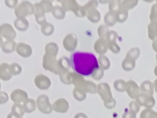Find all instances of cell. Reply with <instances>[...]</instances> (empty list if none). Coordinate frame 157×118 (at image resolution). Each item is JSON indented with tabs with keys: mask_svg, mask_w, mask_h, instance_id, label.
I'll return each mask as SVG.
<instances>
[{
	"mask_svg": "<svg viewBox=\"0 0 157 118\" xmlns=\"http://www.w3.org/2000/svg\"><path fill=\"white\" fill-rule=\"evenodd\" d=\"M71 66L77 74L90 76L99 67L96 57L91 53L76 52L71 54L70 58Z\"/></svg>",
	"mask_w": 157,
	"mask_h": 118,
	"instance_id": "1",
	"label": "cell"
},
{
	"mask_svg": "<svg viewBox=\"0 0 157 118\" xmlns=\"http://www.w3.org/2000/svg\"><path fill=\"white\" fill-rule=\"evenodd\" d=\"M43 67L55 74H59V68L58 61L55 60V57L45 54L43 58Z\"/></svg>",
	"mask_w": 157,
	"mask_h": 118,
	"instance_id": "2",
	"label": "cell"
},
{
	"mask_svg": "<svg viewBox=\"0 0 157 118\" xmlns=\"http://www.w3.org/2000/svg\"><path fill=\"white\" fill-rule=\"evenodd\" d=\"M38 109L44 114H50L53 110V106L49 103L48 98L45 95H40L37 100Z\"/></svg>",
	"mask_w": 157,
	"mask_h": 118,
	"instance_id": "3",
	"label": "cell"
},
{
	"mask_svg": "<svg viewBox=\"0 0 157 118\" xmlns=\"http://www.w3.org/2000/svg\"><path fill=\"white\" fill-rule=\"evenodd\" d=\"M136 101L140 106H145L146 108H151L155 104V100L153 96L142 92L136 97Z\"/></svg>",
	"mask_w": 157,
	"mask_h": 118,
	"instance_id": "4",
	"label": "cell"
},
{
	"mask_svg": "<svg viewBox=\"0 0 157 118\" xmlns=\"http://www.w3.org/2000/svg\"><path fill=\"white\" fill-rule=\"evenodd\" d=\"M97 92L104 101H106L113 98L110 87L107 83L102 82L97 86Z\"/></svg>",
	"mask_w": 157,
	"mask_h": 118,
	"instance_id": "5",
	"label": "cell"
},
{
	"mask_svg": "<svg viewBox=\"0 0 157 118\" xmlns=\"http://www.w3.org/2000/svg\"><path fill=\"white\" fill-rule=\"evenodd\" d=\"M126 91L131 98L136 99L140 93V88L136 82L129 80L126 82Z\"/></svg>",
	"mask_w": 157,
	"mask_h": 118,
	"instance_id": "6",
	"label": "cell"
},
{
	"mask_svg": "<svg viewBox=\"0 0 157 118\" xmlns=\"http://www.w3.org/2000/svg\"><path fill=\"white\" fill-rule=\"evenodd\" d=\"M77 38L74 34H68L63 40L64 48L70 52L74 51L77 47Z\"/></svg>",
	"mask_w": 157,
	"mask_h": 118,
	"instance_id": "7",
	"label": "cell"
},
{
	"mask_svg": "<svg viewBox=\"0 0 157 118\" xmlns=\"http://www.w3.org/2000/svg\"><path fill=\"white\" fill-rule=\"evenodd\" d=\"M0 34L7 39L11 40L15 37L16 33L10 24L5 23L0 26Z\"/></svg>",
	"mask_w": 157,
	"mask_h": 118,
	"instance_id": "8",
	"label": "cell"
},
{
	"mask_svg": "<svg viewBox=\"0 0 157 118\" xmlns=\"http://www.w3.org/2000/svg\"><path fill=\"white\" fill-rule=\"evenodd\" d=\"M75 87L91 93H94L97 92V85L95 83L89 81H85L84 79L81 81Z\"/></svg>",
	"mask_w": 157,
	"mask_h": 118,
	"instance_id": "9",
	"label": "cell"
},
{
	"mask_svg": "<svg viewBox=\"0 0 157 118\" xmlns=\"http://www.w3.org/2000/svg\"><path fill=\"white\" fill-rule=\"evenodd\" d=\"M94 49L100 55H104L109 49L108 41L106 39L99 38L95 42Z\"/></svg>",
	"mask_w": 157,
	"mask_h": 118,
	"instance_id": "10",
	"label": "cell"
},
{
	"mask_svg": "<svg viewBox=\"0 0 157 118\" xmlns=\"http://www.w3.org/2000/svg\"><path fill=\"white\" fill-rule=\"evenodd\" d=\"M36 85L40 89H47L50 86V81L49 78L44 75H37L34 80Z\"/></svg>",
	"mask_w": 157,
	"mask_h": 118,
	"instance_id": "11",
	"label": "cell"
},
{
	"mask_svg": "<svg viewBox=\"0 0 157 118\" xmlns=\"http://www.w3.org/2000/svg\"><path fill=\"white\" fill-rule=\"evenodd\" d=\"M53 109L57 112L64 113L69 109L68 102L64 98L58 99L53 103Z\"/></svg>",
	"mask_w": 157,
	"mask_h": 118,
	"instance_id": "12",
	"label": "cell"
},
{
	"mask_svg": "<svg viewBox=\"0 0 157 118\" xmlns=\"http://www.w3.org/2000/svg\"><path fill=\"white\" fill-rule=\"evenodd\" d=\"M11 99L14 102L19 103L28 100V95L25 92L21 90H15L11 94Z\"/></svg>",
	"mask_w": 157,
	"mask_h": 118,
	"instance_id": "13",
	"label": "cell"
},
{
	"mask_svg": "<svg viewBox=\"0 0 157 118\" xmlns=\"http://www.w3.org/2000/svg\"><path fill=\"white\" fill-rule=\"evenodd\" d=\"M17 52L22 57H29L32 53L31 47L24 43H19L17 47Z\"/></svg>",
	"mask_w": 157,
	"mask_h": 118,
	"instance_id": "14",
	"label": "cell"
},
{
	"mask_svg": "<svg viewBox=\"0 0 157 118\" xmlns=\"http://www.w3.org/2000/svg\"><path fill=\"white\" fill-rule=\"evenodd\" d=\"M140 90H141L142 93H144L147 95L153 96L154 90L153 83H152L150 81H145L141 83L140 86Z\"/></svg>",
	"mask_w": 157,
	"mask_h": 118,
	"instance_id": "15",
	"label": "cell"
},
{
	"mask_svg": "<svg viewBox=\"0 0 157 118\" xmlns=\"http://www.w3.org/2000/svg\"><path fill=\"white\" fill-rule=\"evenodd\" d=\"M12 77L10 70V65L7 63H2L0 65V78L4 81H7Z\"/></svg>",
	"mask_w": 157,
	"mask_h": 118,
	"instance_id": "16",
	"label": "cell"
},
{
	"mask_svg": "<svg viewBox=\"0 0 157 118\" xmlns=\"http://www.w3.org/2000/svg\"><path fill=\"white\" fill-rule=\"evenodd\" d=\"M135 66L136 60L126 56L121 62L122 68L126 71H130L132 70L135 68Z\"/></svg>",
	"mask_w": 157,
	"mask_h": 118,
	"instance_id": "17",
	"label": "cell"
},
{
	"mask_svg": "<svg viewBox=\"0 0 157 118\" xmlns=\"http://www.w3.org/2000/svg\"><path fill=\"white\" fill-rule=\"evenodd\" d=\"M148 36L151 40L157 38V22H151L148 25Z\"/></svg>",
	"mask_w": 157,
	"mask_h": 118,
	"instance_id": "18",
	"label": "cell"
},
{
	"mask_svg": "<svg viewBox=\"0 0 157 118\" xmlns=\"http://www.w3.org/2000/svg\"><path fill=\"white\" fill-rule=\"evenodd\" d=\"M87 17L92 22L96 23L99 21L101 18V15L99 12L95 8L91 9L87 12Z\"/></svg>",
	"mask_w": 157,
	"mask_h": 118,
	"instance_id": "19",
	"label": "cell"
},
{
	"mask_svg": "<svg viewBox=\"0 0 157 118\" xmlns=\"http://www.w3.org/2000/svg\"><path fill=\"white\" fill-rule=\"evenodd\" d=\"M62 4L66 10H72L74 13L76 12L79 7L75 1H64L62 2Z\"/></svg>",
	"mask_w": 157,
	"mask_h": 118,
	"instance_id": "20",
	"label": "cell"
},
{
	"mask_svg": "<svg viewBox=\"0 0 157 118\" xmlns=\"http://www.w3.org/2000/svg\"><path fill=\"white\" fill-rule=\"evenodd\" d=\"M104 22L107 26H113L117 22L116 14L111 12H108L104 16Z\"/></svg>",
	"mask_w": 157,
	"mask_h": 118,
	"instance_id": "21",
	"label": "cell"
},
{
	"mask_svg": "<svg viewBox=\"0 0 157 118\" xmlns=\"http://www.w3.org/2000/svg\"><path fill=\"white\" fill-rule=\"evenodd\" d=\"M58 45L54 42H50L45 46L46 54L55 57L58 52Z\"/></svg>",
	"mask_w": 157,
	"mask_h": 118,
	"instance_id": "22",
	"label": "cell"
},
{
	"mask_svg": "<svg viewBox=\"0 0 157 118\" xmlns=\"http://www.w3.org/2000/svg\"><path fill=\"white\" fill-rule=\"evenodd\" d=\"M23 108L24 111L28 113L34 111L36 109V103L34 100L31 99L26 100L23 104Z\"/></svg>",
	"mask_w": 157,
	"mask_h": 118,
	"instance_id": "23",
	"label": "cell"
},
{
	"mask_svg": "<svg viewBox=\"0 0 157 118\" xmlns=\"http://www.w3.org/2000/svg\"><path fill=\"white\" fill-rule=\"evenodd\" d=\"M14 25L18 30L20 31H25L28 27V22L24 18H18L15 21Z\"/></svg>",
	"mask_w": 157,
	"mask_h": 118,
	"instance_id": "24",
	"label": "cell"
},
{
	"mask_svg": "<svg viewBox=\"0 0 157 118\" xmlns=\"http://www.w3.org/2000/svg\"><path fill=\"white\" fill-rule=\"evenodd\" d=\"M128 17V10H126L123 8L120 9L116 14V20L117 22L120 23L124 22Z\"/></svg>",
	"mask_w": 157,
	"mask_h": 118,
	"instance_id": "25",
	"label": "cell"
},
{
	"mask_svg": "<svg viewBox=\"0 0 157 118\" xmlns=\"http://www.w3.org/2000/svg\"><path fill=\"white\" fill-rule=\"evenodd\" d=\"M98 63L99 66L103 69H108L110 65V62L108 57L104 55H100L98 57Z\"/></svg>",
	"mask_w": 157,
	"mask_h": 118,
	"instance_id": "26",
	"label": "cell"
},
{
	"mask_svg": "<svg viewBox=\"0 0 157 118\" xmlns=\"http://www.w3.org/2000/svg\"><path fill=\"white\" fill-rule=\"evenodd\" d=\"M121 1L120 0H112L109 1V12H111L116 14L121 8Z\"/></svg>",
	"mask_w": 157,
	"mask_h": 118,
	"instance_id": "27",
	"label": "cell"
},
{
	"mask_svg": "<svg viewBox=\"0 0 157 118\" xmlns=\"http://www.w3.org/2000/svg\"><path fill=\"white\" fill-rule=\"evenodd\" d=\"M140 118H157V112L151 108H145L141 112Z\"/></svg>",
	"mask_w": 157,
	"mask_h": 118,
	"instance_id": "28",
	"label": "cell"
},
{
	"mask_svg": "<svg viewBox=\"0 0 157 118\" xmlns=\"http://www.w3.org/2000/svg\"><path fill=\"white\" fill-rule=\"evenodd\" d=\"M126 82H127L123 79L115 80L113 82V86L115 89L120 92H125L126 87Z\"/></svg>",
	"mask_w": 157,
	"mask_h": 118,
	"instance_id": "29",
	"label": "cell"
},
{
	"mask_svg": "<svg viewBox=\"0 0 157 118\" xmlns=\"http://www.w3.org/2000/svg\"><path fill=\"white\" fill-rule=\"evenodd\" d=\"M137 3V0H124L121 2V8L128 10L134 7Z\"/></svg>",
	"mask_w": 157,
	"mask_h": 118,
	"instance_id": "30",
	"label": "cell"
},
{
	"mask_svg": "<svg viewBox=\"0 0 157 118\" xmlns=\"http://www.w3.org/2000/svg\"><path fill=\"white\" fill-rule=\"evenodd\" d=\"M16 43L13 41H7L2 45V50L4 52L10 53L14 50Z\"/></svg>",
	"mask_w": 157,
	"mask_h": 118,
	"instance_id": "31",
	"label": "cell"
},
{
	"mask_svg": "<svg viewBox=\"0 0 157 118\" xmlns=\"http://www.w3.org/2000/svg\"><path fill=\"white\" fill-rule=\"evenodd\" d=\"M52 13L55 17L58 19H62L64 17L65 11L64 9L60 6H55L52 9Z\"/></svg>",
	"mask_w": 157,
	"mask_h": 118,
	"instance_id": "32",
	"label": "cell"
},
{
	"mask_svg": "<svg viewBox=\"0 0 157 118\" xmlns=\"http://www.w3.org/2000/svg\"><path fill=\"white\" fill-rule=\"evenodd\" d=\"M74 96L76 100L78 101H82L85 99L86 94L85 92L83 90L75 87L74 90Z\"/></svg>",
	"mask_w": 157,
	"mask_h": 118,
	"instance_id": "33",
	"label": "cell"
},
{
	"mask_svg": "<svg viewBox=\"0 0 157 118\" xmlns=\"http://www.w3.org/2000/svg\"><path fill=\"white\" fill-rule=\"evenodd\" d=\"M53 29H54V28H53V26L52 25V24L46 22L44 25H42L41 31L44 34V35L49 36L53 33Z\"/></svg>",
	"mask_w": 157,
	"mask_h": 118,
	"instance_id": "34",
	"label": "cell"
},
{
	"mask_svg": "<svg viewBox=\"0 0 157 118\" xmlns=\"http://www.w3.org/2000/svg\"><path fill=\"white\" fill-rule=\"evenodd\" d=\"M109 32L108 26L102 25L99 26L98 29V33L100 38L102 39H106L108 33Z\"/></svg>",
	"mask_w": 157,
	"mask_h": 118,
	"instance_id": "35",
	"label": "cell"
},
{
	"mask_svg": "<svg viewBox=\"0 0 157 118\" xmlns=\"http://www.w3.org/2000/svg\"><path fill=\"white\" fill-rule=\"evenodd\" d=\"M140 55V49L138 47L131 48L126 53V57H128L131 58H132L135 60L137 59Z\"/></svg>",
	"mask_w": 157,
	"mask_h": 118,
	"instance_id": "36",
	"label": "cell"
},
{
	"mask_svg": "<svg viewBox=\"0 0 157 118\" xmlns=\"http://www.w3.org/2000/svg\"><path fill=\"white\" fill-rule=\"evenodd\" d=\"M24 112L23 106L19 103L14 104L12 108V113L19 116H22L24 114Z\"/></svg>",
	"mask_w": 157,
	"mask_h": 118,
	"instance_id": "37",
	"label": "cell"
},
{
	"mask_svg": "<svg viewBox=\"0 0 157 118\" xmlns=\"http://www.w3.org/2000/svg\"><path fill=\"white\" fill-rule=\"evenodd\" d=\"M104 76V69L99 66L97 69H96L93 73L91 74V76L95 80H100Z\"/></svg>",
	"mask_w": 157,
	"mask_h": 118,
	"instance_id": "38",
	"label": "cell"
},
{
	"mask_svg": "<svg viewBox=\"0 0 157 118\" xmlns=\"http://www.w3.org/2000/svg\"><path fill=\"white\" fill-rule=\"evenodd\" d=\"M150 19L151 22H157V1L151 8Z\"/></svg>",
	"mask_w": 157,
	"mask_h": 118,
	"instance_id": "39",
	"label": "cell"
},
{
	"mask_svg": "<svg viewBox=\"0 0 157 118\" xmlns=\"http://www.w3.org/2000/svg\"><path fill=\"white\" fill-rule=\"evenodd\" d=\"M117 38H118V34L116 31H109V32L107 34L106 39L108 41V42H116Z\"/></svg>",
	"mask_w": 157,
	"mask_h": 118,
	"instance_id": "40",
	"label": "cell"
},
{
	"mask_svg": "<svg viewBox=\"0 0 157 118\" xmlns=\"http://www.w3.org/2000/svg\"><path fill=\"white\" fill-rule=\"evenodd\" d=\"M10 70L12 75H17L21 72V68L17 63H13L10 65Z\"/></svg>",
	"mask_w": 157,
	"mask_h": 118,
	"instance_id": "41",
	"label": "cell"
},
{
	"mask_svg": "<svg viewBox=\"0 0 157 118\" xmlns=\"http://www.w3.org/2000/svg\"><path fill=\"white\" fill-rule=\"evenodd\" d=\"M129 110L134 112L135 113H137L139 111L140 106L136 101H131L129 104Z\"/></svg>",
	"mask_w": 157,
	"mask_h": 118,
	"instance_id": "42",
	"label": "cell"
},
{
	"mask_svg": "<svg viewBox=\"0 0 157 118\" xmlns=\"http://www.w3.org/2000/svg\"><path fill=\"white\" fill-rule=\"evenodd\" d=\"M109 49L114 53H118L120 51V47L116 42H108Z\"/></svg>",
	"mask_w": 157,
	"mask_h": 118,
	"instance_id": "43",
	"label": "cell"
},
{
	"mask_svg": "<svg viewBox=\"0 0 157 118\" xmlns=\"http://www.w3.org/2000/svg\"><path fill=\"white\" fill-rule=\"evenodd\" d=\"M40 4L43 7L45 12H50L52 11V4L50 2V1H43L40 2Z\"/></svg>",
	"mask_w": 157,
	"mask_h": 118,
	"instance_id": "44",
	"label": "cell"
},
{
	"mask_svg": "<svg viewBox=\"0 0 157 118\" xmlns=\"http://www.w3.org/2000/svg\"><path fill=\"white\" fill-rule=\"evenodd\" d=\"M104 104L106 108L109 109H112L116 105V101L113 98H112L106 101H104Z\"/></svg>",
	"mask_w": 157,
	"mask_h": 118,
	"instance_id": "45",
	"label": "cell"
},
{
	"mask_svg": "<svg viewBox=\"0 0 157 118\" xmlns=\"http://www.w3.org/2000/svg\"><path fill=\"white\" fill-rule=\"evenodd\" d=\"M122 118H136V113L129 110L123 114Z\"/></svg>",
	"mask_w": 157,
	"mask_h": 118,
	"instance_id": "46",
	"label": "cell"
},
{
	"mask_svg": "<svg viewBox=\"0 0 157 118\" xmlns=\"http://www.w3.org/2000/svg\"><path fill=\"white\" fill-rule=\"evenodd\" d=\"M8 100V96L6 92H0V104H4Z\"/></svg>",
	"mask_w": 157,
	"mask_h": 118,
	"instance_id": "47",
	"label": "cell"
},
{
	"mask_svg": "<svg viewBox=\"0 0 157 118\" xmlns=\"http://www.w3.org/2000/svg\"><path fill=\"white\" fill-rule=\"evenodd\" d=\"M5 2L6 5L8 6L9 7H14L17 6L16 4L18 3V1H6Z\"/></svg>",
	"mask_w": 157,
	"mask_h": 118,
	"instance_id": "48",
	"label": "cell"
},
{
	"mask_svg": "<svg viewBox=\"0 0 157 118\" xmlns=\"http://www.w3.org/2000/svg\"><path fill=\"white\" fill-rule=\"evenodd\" d=\"M74 118H88V117H87L86 115L84 113L79 112V113H77V114L75 115Z\"/></svg>",
	"mask_w": 157,
	"mask_h": 118,
	"instance_id": "49",
	"label": "cell"
},
{
	"mask_svg": "<svg viewBox=\"0 0 157 118\" xmlns=\"http://www.w3.org/2000/svg\"><path fill=\"white\" fill-rule=\"evenodd\" d=\"M152 47H153V50H154L156 52V53H157V38L153 41V42H152Z\"/></svg>",
	"mask_w": 157,
	"mask_h": 118,
	"instance_id": "50",
	"label": "cell"
},
{
	"mask_svg": "<svg viewBox=\"0 0 157 118\" xmlns=\"http://www.w3.org/2000/svg\"><path fill=\"white\" fill-rule=\"evenodd\" d=\"M7 118H22L21 116H17L15 114H13V113H10L8 116H7Z\"/></svg>",
	"mask_w": 157,
	"mask_h": 118,
	"instance_id": "51",
	"label": "cell"
},
{
	"mask_svg": "<svg viewBox=\"0 0 157 118\" xmlns=\"http://www.w3.org/2000/svg\"><path fill=\"white\" fill-rule=\"evenodd\" d=\"M153 85H154V90L157 93V79L154 81Z\"/></svg>",
	"mask_w": 157,
	"mask_h": 118,
	"instance_id": "52",
	"label": "cell"
},
{
	"mask_svg": "<svg viewBox=\"0 0 157 118\" xmlns=\"http://www.w3.org/2000/svg\"><path fill=\"white\" fill-rule=\"evenodd\" d=\"M154 73H155V76L157 77V66H155V69H154Z\"/></svg>",
	"mask_w": 157,
	"mask_h": 118,
	"instance_id": "53",
	"label": "cell"
},
{
	"mask_svg": "<svg viewBox=\"0 0 157 118\" xmlns=\"http://www.w3.org/2000/svg\"><path fill=\"white\" fill-rule=\"evenodd\" d=\"M1 45H2V40L1 37L0 36V46H1Z\"/></svg>",
	"mask_w": 157,
	"mask_h": 118,
	"instance_id": "54",
	"label": "cell"
},
{
	"mask_svg": "<svg viewBox=\"0 0 157 118\" xmlns=\"http://www.w3.org/2000/svg\"><path fill=\"white\" fill-rule=\"evenodd\" d=\"M156 61H157V53H156Z\"/></svg>",
	"mask_w": 157,
	"mask_h": 118,
	"instance_id": "55",
	"label": "cell"
},
{
	"mask_svg": "<svg viewBox=\"0 0 157 118\" xmlns=\"http://www.w3.org/2000/svg\"><path fill=\"white\" fill-rule=\"evenodd\" d=\"M0 87H1V86H0Z\"/></svg>",
	"mask_w": 157,
	"mask_h": 118,
	"instance_id": "56",
	"label": "cell"
}]
</instances>
